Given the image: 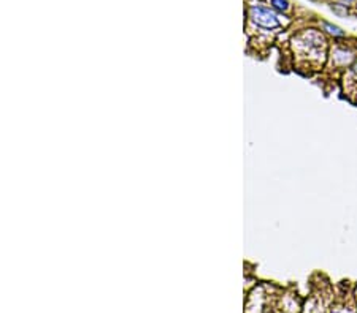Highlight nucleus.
Instances as JSON below:
<instances>
[{
	"mask_svg": "<svg viewBox=\"0 0 357 313\" xmlns=\"http://www.w3.org/2000/svg\"><path fill=\"white\" fill-rule=\"evenodd\" d=\"M249 18L257 27H262L267 30L278 29L281 26L278 14L273 10L262 7V5H251L249 7Z\"/></svg>",
	"mask_w": 357,
	"mask_h": 313,
	"instance_id": "f257e3e1",
	"label": "nucleus"
},
{
	"mask_svg": "<svg viewBox=\"0 0 357 313\" xmlns=\"http://www.w3.org/2000/svg\"><path fill=\"white\" fill-rule=\"evenodd\" d=\"M357 59V56L352 54V51L346 47H335L333 53H332V62H333V67L343 70V68H349L351 65L354 63V60Z\"/></svg>",
	"mask_w": 357,
	"mask_h": 313,
	"instance_id": "f03ea898",
	"label": "nucleus"
},
{
	"mask_svg": "<svg viewBox=\"0 0 357 313\" xmlns=\"http://www.w3.org/2000/svg\"><path fill=\"white\" fill-rule=\"evenodd\" d=\"M343 84H345V93L348 97L355 95L357 97V59L354 60V63L345 71L343 76Z\"/></svg>",
	"mask_w": 357,
	"mask_h": 313,
	"instance_id": "7ed1b4c3",
	"label": "nucleus"
},
{
	"mask_svg": "<svg viewBox=\"0 0 357 313\" xmlns=\"http://www.w3.org/2000/svg\"><path fill=\"white\" fill-rule=\"evenodd\" d=\"M322 29L327 32L329 35H332L333 38H345L346 37V32L342 30L338 26L330 24V22H322Z\"/></svg>",
	"mask_w": 357,
	"mask_h": 313,
	"instance_id": "20e7f679",
	"label": "nucleus"
},
{
	"mask_svg": "<svg viewBox=\"0 0 357 313\" xmlns=\"http://www.w3.org/2000/svg\"><path fill=\"white\" fill-rule=\"evenodd\" d=\"M270 5H271V8H275L277 11H281V13H286L290 7L287 0H270Z\"/></svg>",
	"mask_w": 357,
	"mask_h": 313,
	"instance_id": "39448f33",
	"label": "nucleus"
},
{
	"mask_svg": "<svg viewBox=\"0 0 357 313\" xmlns=\"http://www.w3.org/2000/svg\"><path fill=\"white\" fill-rule=\"evenodd\" d=\"M346 4H351V2H355V0H345Z\"/></svg>",
	"mask_w": 357,
	"mask_h": 313,
	"instance_id": "423d86ee",
	"label": "nucleus"
}]
</instances>
